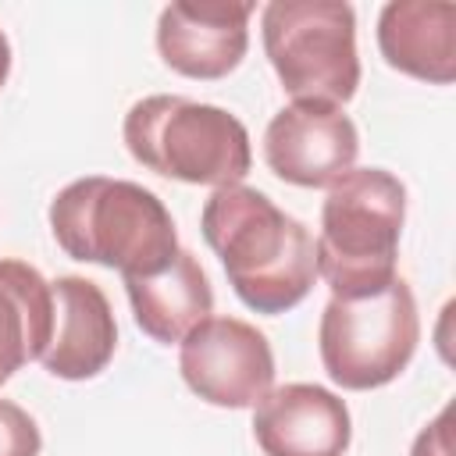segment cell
Masks as SVG:
<instances>
[{
  "label": "cell",
  "instance_id": "cell-6",
  "mask_svg": "<svg viewBox=\"0 0 456 456\" xmlns=\"http://www.w3.org/2000/svg\"><path fill=\"white\" fill-rule=\"evenodd\" d=\"M420 342L417 299L403 278L381 292L338 299L321 310L317 349L328 378L349 392H370L395 381L413 360Z\"/></svg>",
  "mask_w": 456,
  "mask_h": 456
},
{
  "label": "cell",
  "instance_id": "cell-13",
  "mask_svg": "<svg viewBox=\"0 0 456 456\" xmlns=\"http://www.w3.org/2000/svg\"><path fill=\"white\" fill-rule=\"evenodd\" d=\"M125 292L132 303V317L160 346L182 342L200 321L214 310V289L207 271L189 249H178L167 267L157 274L125 278Z\"/></svg>",
  "mask_w": 456,
  "mask_h": 456
},
{
  "label": "cell",
  "instance_id": "cell-11",
  "mask_svg": "<svg viewBox=\"0 0 456 456\" xmlns=\"http://www.w3.org/2000/svg\"><path fill=\"white\" fill-rule=\"evenodd\" d=\"M53 292V331L50 346L39 356L46 374L61 381L96 378L118 349V324L107 292L78 274H61L50 281Z\"/></svg>",
  "mask_w": 456,
  "mask_h": 456
},
{
  "label": "cell",
  "instance_id": "cell-4",
  "mask_svg": "<svg viewBox=\"0 0 456 456\" xmlns=\"http://www.w3.org/2000/svg\"><path fill=\"white\" fill-rule=\"evenodd\" d=\"M121 135L135 164L189 185H239L253 164L249 132L235 114L175 93L135 100Z\"/></svg>",
  "mask_w": 456,
  "mask_h": 456
},
{
  "label": "cell",
  "instance_id": "cell-15",
  "mask_svg": "<svg viewBox=\"0 0 456 456\" xmlns=\"http://www.w3.org/2000/svg\"><path fill=\"white\" fill-rule=\"evenodd\" d=\"M39 424L11 399H0V456H39Z\"/></svg>",
  "mask_w": 456,
  "mask_h": 456
},
{
  "label": "cell",
  "instance_id": "cell-9",
  "mask_svg": "<svg viewBox=\"0 0 456 456\" xmlns=\"http://www.w3.org/2000/svg\"><path fill=\"white\" fill-rule=\"evenodd\" d=\"M249 14L253 4L175 0L157 18V53L171 71L185 78H224L246 57Z\"/></svg>",
  "mask_w": 456,
  "mask_h": 456
},
{
  "label": "cell",
  "instance_id": "cell-12",
  "mask_svg": "<svg viewBox=\"0 0 456 456\" xmlns=\"http://www.w3.org/2000/svg\"><path fill=\"white\" fill-rule=\"evenodd\" d=\"M378 50L388 68L449 86L456 78V7L449 0H392L378 14Z\"/></svg>",
  "mask_w": 456,
  "mask_h": 456
},
{
  "label": "cell",
  "instance_id": "cell-16",
  "mask_svg": "<svg viewBox=\"0 0 456 456\" xmlns=\"http://www.w3.org/2000/svg\"><path fill=\"white\" fill-rule=\"evenodd\" d=\"M452 406H445L417 438H413V449L410 456H452Z\"/></svg>",
  "mask_w": 456,
  "mask_h": 456
},
{
  "label": "cell",
  "instance_id": "cell-7",
  "mask_svg": "<svg viewBox=\"0 0 456 456\" xmlns=\"http://www.w3.org/2000/svg\"><path fill=\"white\" fill-rule=\"evenodd\" d=\"M189 392L210 406L246 410L274 388V353L264 331L239 317H207L178 342Z\"/></svg>",
  "mask_w": 456,
  "mask_h": 456
},
{
  "label": "cell",
  "instance_id": "cell-8",
  "mask_svg": "<svg viewBox=\"0 0 456 456\" xmlns=\"http://www.w3.org/2000/svg\"><path fill=\"white\" fill-rule=\"evenodd\" d=\"M360 153V132L338 103L324 100H292L281 107L264 132L267 167L299 189L335 185L353 171Z\"/></svg>",
  "mask_w": 456,
  "mask_h": 456
},
{
  "label": "cell",
  "instance_id": "cell-10",
  "mask_svg": "<svg viewBox=\"0 0 456 456\" xmlns=\"http://www.w3.org/2000/svg\"><path fill=\"white\" fill-rule=\"evenodd\" d=\"M253 438L264 456H346L349 406L310 381L278 385L253 406Z\"/></svg>",
  "mask_w": 456,
  "mask_h": 456
},
{
  "label": "cell",
  "instance_id": "cell-14",
  "mask_svg": "<svg viewBox=\"0 0 456 456\" xmlns=\"http://www.w3.org/2000/svg\"><path fill=\"white\" fill-rule=\"evenodd\" d=\"M53 331L50 281L25 260H0V385L39 360Z\"/></svg>",
  "mask_w": 456,
  "mask_h": 456
},
{
  "label": "cell",
  "instance_id": "cell-3",
  "mask_svg": "<svg viewBox=\"0 0 456 456\" xmlns=\"http://www.w3.org/2000/svg\"><path fill=\"white\" fill-rule=\"evenodd\" d=\"M406 221V185L385 167H353L328 185L314 242L317 274L331 296L356 299L381 292L395 274Z\"/></svg>",
  "mask_w": 456,
  "mask_h": 456
},
{
  "label": "cell",
  "instance_id": "cell-2",
  "mask_svg": "<svg viewBox=\"0 0 456 456\" xmlns=\"http://www.w3.org/2000/svg\"><path fill=\"white\" fill-rule=\"evenodd\" d=\"M50 232L71 260L121 271V278L157 274L182 249L164 200L107 175L68 182L50 200Z\"/></svg>",
  "mask_w": 456,
  "mask_h": 456
},
{
  "label": "cell",
  "instance_id": "cell-5",
  "mask_svg": "<svg viewBox=\"0 0 456 456\" xmlns=\"http://www.w3.org/2000/svg\"><path fill=\"white\" fill-rule=\"evenodd\" d=\"M264 53L292 100L349 103L360 86L356 11L338 0H271L260 11Z\"/></svg>",
  "mask_w": 456,
  "mask_h": 456
},
{
  "label": "cell",
  "instance_id": "cell-1",
  "mask_svg": "<svg viewBox=\"0 0 456 456\" xmlns=\"http://www.w3.org/2000/svg\"><path fill=\"white\" fill-rule=\"evenodd\" d=\"M200 232L217 253L228 285L256 314H285L306 299L317 278L314 235L249 185H221L207 196Z\"/></svg>",
  "mask_w": 456,
  "mask_h": 456
},
{
  "label": "cell",
  "instance_id": "cell-17",
  "mask_svg": "<svg viewBox=\"0 0 456 456\" xmlns=\"http://www.w3.org/2000/svg\"><path fill=\"white\" fill-rule=\"evenodd\" d=\"M7 75H11V43H7V36L0 28V86L7 82Z\"/></svg>",
  "mask_w": 456,
  "mask_h": 456
}]
</instances>
